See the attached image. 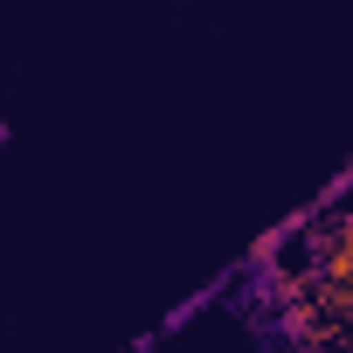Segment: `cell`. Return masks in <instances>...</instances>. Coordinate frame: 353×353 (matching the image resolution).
Masks as SVG:
<instances>
[{
	"instance_id": "1",
	"label": "cell",
	"mask_w": 353,
	"mask_h": 353,
	"mask_svg": "<svg viewBox=\"0 0 353 353\" xmlns=\"http://www.w3.org/2000/svg\"><path fill=\"white\" fill-rule=\"evenodd\" d=\"M8 139H14V125H8V118H0V145H8Z\"/></svg>"
}]
</instances>
